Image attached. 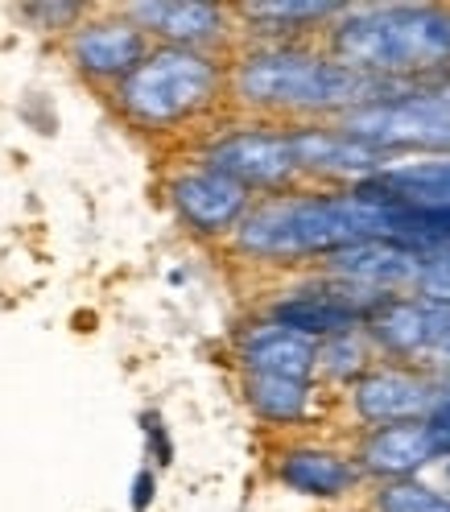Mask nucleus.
<instances>
[{"mask_svg": "<svg viewBox=\"0 0 450 512\" xmlns=\"http://www.w3.org/2000/svg\"><path fill=\"white\" fill-rule=\"evenodd\" d=\"M376 512H450V500L417 479H397V484L376 492Z\"/></svg>", "mask_w": 450, "mask_h": 512, "instance_id": "obj_20", "label": "nucleus"}, {"mask_svg": "<svg viewBox=\"0 0 450 512\" xmlns=\"http://www.w3.org/2000/svg\"><path fill=\"white\" fill-rule=\"evenodd\" d=\"M236 351H240L244 372L289 376V380H310L314 376V360H318V343L269 323V318L244 327L240 339H236Z\"/></svg>", "mask_w": 450, "mask_h": 512, "instance_id": "obj_15", "label": "nucleus"}, {"mask_svg": "<svg viewBox=\"0 0 450 512\" xmlns=\"http://www.w3.org/2000/svg\"><path fill=\"white\" fill-rule=\"evenodd\" d=\"M199 166L232 178L236 186L248 190V195H256V190H281V186H289L298 178L289 133L285 128H265V124L219 133L215 141L203 145Z\"/></svg>", "mask_w": 450, "mask_h": 512, "instance_id": "obj_6", "label": "nucleus"}, {"mask_svg": "<svg viewBox=\"0 0 450 512\" xmlns=\"http://www.w3.org/2000/svg\"><path fill=\"white\" fill-rule=\"evenodd\" d=\"M170 203L195 236H232L252 207V195L207 166H190L170 178Z\"/></svg>", "mask_w": 450, "mask_h": 512, "instance_id": "obj_8", "label": "nucleus"}, {"mask_svg": "<svg viewBox=\"0 0 450 512\" xmlns=\"http://www.w3.org/2000/svg\"><path fill=\"white\" fill-rule=\"evenodd\" d=\"M339 133L380 153L397 149H442L450 153V79L438 87H409L384 104H368L339 116Z\"/></svg>", "mask_w": 450, "mask_h": 512, "instance_id": "obj_5", "label": "nucleus"}, {"mask_svg": "<svg viewBox=\"0 0 450 512\" xmlns=\"http://www.w3.org/2000/svg\"><path fill=\"white\" fill-rule=\"evenodd\" d=\"M244 401L256 418H265V422H277V426L302 422L310 409V380L244 372Z\"/></svg>", "mask_w": 450, "mask_h": 512, "instance_id": "obj_18", "label": "nucleus"}, {"mask_svg": "<svg viewBox=\"0 0 450 512\" xmlns=\"http://www.w3.org/2000/svg\"><path fill=\"white\" fill-rule=\"evenodd\" d=\"M21 13L34 21L42 34H58V29H75L79 25L83 5H25Z\"/></svg>", "mask_w": 450, "mask_h": 512, "instance_id": "obj_23", "label": "nucleus"}, {"mask_svg": "<svg viewBox=\"0 0 450 512\" xmlns=\"http://www.w3.org/2000/svg\"><path fill=\"white\" fill-rule=\"evenodd\" d=\"M335 62L376 79L409 83L450 67V9L438 5H376L343 9L331 29Z\"/></svg>", "mask_w": 450, "mask_h": 512, "instance_id": "obj_3", "label": "nucleus"}, {"mask_svg": "<svg viewBox=\"0 0 450 512\" xmlns=\"http://www.w3.org/2000/svg\"><path fill=\"white\" fill-rule=\"evenodd\" d=\"M228 83L244 108L281 112V116H327V112L347 116L368 104H384L413 87V83H393V79L351 71L327 54L285 46V42L248 50L232 67Z\"/></svg>", "mask_w": 450, "mask_h": 512, "instance_id": "obj_1", "label": "nucleus"}, {"mask_svg": "<svg viewBox=\"0 0 450 512\" xmlns=\"http://www.w3.org/2000/svg\"><path fill=\"white\" fill-rule=\"evenodd\" d=\"M327 265L339 281L364 285V290L389 294V290H405V285H417V273H422V252L405 240H364L351 244L335 256H327Z\"/></svg>", "mask_w": 450, "mask_h": 512, "instance_id": "obj_13", "label": "nucleus"}, {"mask_svg": "<svg viewBox=\"0 0 450 512\" xmlns=\"http://www.w3.org/2000/svg\"><path fill=\"white\" fill-rule=\"evenodd\" d=\"M364 240H397L393 211L351 195H277L252 203L232 244L256 261H302L335 256Z\"/></svg>", "mask_w": 450, "mask_h": 512, "instance_id": "obj_2", "label": "nucleus"}, {"mask_svg": "<svg viewBox=\"0 0 450 512\" xmlns=\"http://www.w3.org/2000/svg\"><path fill=\"white\" fill-rule=\"evenodd\" d=\"M277 479L298 496L339 500L360 484V467L335 451H323V446H289L277 459Z\"/></svg>", "mask_w": 450, "mask_h": 512, "instance_id": "obj_16", "label": "nucleus"}, {"mask_svg": "<svg viewBox=\"0 0 450 512\" xmlns=\"http://www.w3.org/2000/svg\"><path fill=\"white\" fill-rule=\"evenodd\" d=\"M356 290L351 281H331L323 290H298L281 302L269 306V323L294 331L310 343H323V339H335V335H351L360 331V323L380 310V306H364V302H351L347 294Z\"/></svg>", "mask_w": 450, "mask_h": 512, "instance_id": "obj_9", "label": "nucleus"}, {"mask_svg": "<svg viewBox=\"0 0 450 512\" xmlns=\"http://www.w3.org/2000/svg\"><path fill=\"white\" fill-rule=\"evenodd\" d=\"M153 496H157V479H153L149 467H141L137 479H133V500H128V504H133V512H149Z\"/></svg>", "mask_w": 450, "mask_h": 512, "instance_id": "obj_26", "label": "nucleus"}, {"mask_svg": "<svg viewBox=\"0 0 450 512\" xmlns=\"http://www.w3.org/2000/svg\"><path fill=\"white\" fill-rule=\"evenodd\" d=\"M149 50H153V42L124 13L83 21V25L71 29V38H67V54L75 62V71L95 79V83L128 79L145 62Z\"/></svg>", "mask_w": 450, "mask_h": 512, "instance_id": "obj_7", "label": "nucleus"}, {"mask_svg": "<svg viewBox=\"0 0 450 512\" xmlns=\"http://www.w3.org/2000/svg\"><path fill=\"white\" fill-rule=\"evenodd\" d=\"M356 195L368 199V203L389 207V211H405V215L446 211L450 207V157L389 166V170L356 182Z\"/></svg>", "mask_w": 450, "mask_h": 512, "instance_id": "obj_12", "label": "nucleus"}, {"mask_svg": "<svg viewBox=\"0 0 450 512\" xmlns=\"http://www.w3.org/2000/svg\"><path fill=\"white\" fill-rule=\"evenodd\" d=\"M417 290H422V302L450 306V244H442V248H426V252H422V273H417Z\"/></svg>", "mask_w": 450, "mask_h": 512, "instance_id": "obj_22", "label": "nucleus"}, {"mask_svg": "<svg viewBox=\"0 0 450 512\" xmlns=\"http://www.w3.org/2000/svg\"><path fill=\"white\" fill-rule=\"evenodd\" d=\"M141 34L178 50H207L228 34V9L211 0H137L120 9Z\"/></svg>", "mask_w": 450, "mask_h": 512, "instance_id": "obj_10", "label": "nucleus"}, {"mask_svg": "<svg viewBox=\"0 0 450 512\" xmlns=\"http://www.w3.org/2000/svg\"><path fill=\"white\" fill-rule=\"evenodd\" d=\"M426 434L434 446V459H450V389H438V401L426 418Z\"/></svg>", "mask_w": 450, "mask_h": 512, "instance_id": "obj_24", "label": "nucleus"}, {"mask_svg": "<svg viewBox=\"0 0 450 512\" xmlns=\"http://www.w3.org/2000/svg\"><path fill=\"white\" fill-rule=\"evenodd\" d=\"M289 133V149H294L298 174H323V178H372L380 170L393 166V153H380L356 137L339 133V128H314V124H298L285 128Z\"/></svg>", "mask_w": 450, "mask_h": 512, "instance_id": "obj_11", "label": "nucleus"}, {"mask_svg": "<svg viewBox=\"0 0 450 512\" xmlns=\"http://www.w3.org/2000/svg\"><path fill=\"white\" fill-rule=\"evenodd\" d=\"M356 413L376 426H405L426 422L438 401V389L422 376L409 372H368L356 380Z\"/></svg>", "mask_w": 450, "mask_h": 512, "instance_id": "obj_14", "label": "nucleus"}, {"mask_svg": "<svg viewBox=\"0 0 450 512\" xmlns=\"http://www.w3.org/2000/svg\"><path fill=\"white\" fill-rule=\"evenodd\" d=\"M347 5H318V0H256V5H240L236 13L244 21H265L269 34H298L318 21L339 17Z\"/></svg>", "mask_w": 450, "mask_h": 512, "instance_id": "obj_19", "label": "nucleus"}, {"mask_svg": "<svg viewBox=\"0 0 450 512\" xmlns=\"http://www.w3.org/2000/svg\"><path fill=\"white\" fill-rule=\"evenodd\" d=\"M145 442H149V455H153V463H174V442H170V434H166V422H162V413H145Z\"/></svg>", "mask_w": 450, "mask_h": 512, "instance_id": "obj_25", "label": "nucleus"}, {"mask_svg": "<svg viewBox=\"0 0 450 512\" xmlns=\"http://www.w3.org/2000/svg\"><path fill=\"white\" fill-rule=\"evenodd\" d=\"M223 83L228 75L211 50L153 46L141 67L116 83V108L137 128L162 133V128L211 112L223 95Z\"/></svg>", "mask_w": 450, "mask_h": 512, "instance_id": "obj_4", "label": "nucleus"}, {"mask_svg": "<svg viewBox=\"0 0 450 512\" xmlns=\"http://www.w3.org/2000/svg\"><path fill=\"white\" fill-rule=\"evenodd\" d=\"M434 463V446L426 434V422H405V426H380L360 446V467L384 479H409Z\"/></svg>", "mask_w": 450, "mask_h": 512, "instance_id": "obj_17", "label": "nucleus"}, {"mask_svg": "<svg viewBox=\"0 0 450 512\" xmlns=\"http://www.w3.org/2000/svg\"><path fill=\"white\" fill-rule=\"evenodd\" d=\"M364 360H368V351H364L360 335L351 331V335H335V339H323V343H318L314 372L323 368L327 376L347 380V376H360V372H364Z\"/></svg>", "mask_w": 450, "mask_h": 512, "instance_id": "obj_21", "label": "nucleus"}]
</instances>
